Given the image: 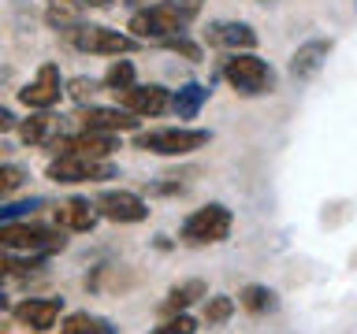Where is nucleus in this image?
I'll return each mask as SVG.
<instances>
[{"mask_svg":"<svg viewBox=\"0 0 357 334\" xmlns=\"http://www.w3.org/2000/svg\"><path fill=\"white\" fill-rule=\"evenodd\" d=\"M220 74L238 97H268V93H275V86H279L275 67L268 60H261L257 52H227Z\"/></svg>","mask_w":357,"mask_h":334,"instance_id":"f257e3e1","label":"nucleus"},{"mask_svg":"<svg viewBox=\"0 0 357 334\" xmlns=\"http://www.w3.org/2000/svg\"><path fill=\"white\" fill-rule=\"evenodd\" d=\"M67 249V238L60 227H45V223H26V219H11L0 223V253H22V256H49Z\"/></svg>","mask_w":357,"mask_h":334,"instance_id":"f03ea898","label":"nucleus"},{"mask_svg":"<svg viewBox=\"0 0 357 334\" xmlns=\"http://www.w3.org/2000/svg\"><path fill=\"white\" fill-rule=\"evenodd\" d=\"M234 230V216L227 205H201L194 208L190 216L183 219L178 227V241L183 245H194V249H205V245H223Z\"/></svg>","mask_w":357,"mask_h":334,"instance_id":"7ed1b4c3","label":"nucleus"},{"mask_svg":"<svg viewBox=\"0 0 357 334\" xmlns=\"http://www.w3.org/2000/svg\"><path fill=\"white\" fill-rule=\"evenodd\" d=\"M190 19L178 11L172 0H156V4H145L130 15L127 22V33L138 41H149V45H160L167 38H175V33H186Z\"/></svg>","mask_w":357,"mask_h":334,"instance_id":"20e7f679","label":"nucleus"},{"mask_svg":"<svg viewBox=\"0 0 357 334\" xmlns=\"http://www.w3.org/2000/svg\"><path fill=\"white\" fill-rule=\"evenodd\" d=\"M208 141H212V130H201V127H156V130L134 134V149L153 156H190L205 149Z\"/></svg>","mask_w":357,"mask_h":334,"instance_id":"39448f33","label":"nucleus"},{"mask_svg":"<svg viewBox=\"0 0 357 334\" xmlns=\"http://www.w3.org/2000/svg\"><path fill=\"white\" fill-rule=\"evenodd\" d=\"M63 38L75 45L78 52H89V56H130L142 49L138 38H130V33L123 30H112V26H93V22H78V26L63 30Z\"/></svg>","mask_w":357,"mask_h":334,"instance_id":"423d86ee","label":"nucleus"},{"mask_svg":"<svg viewBox=\"0 0 357 334\" xmlns=\"http://www.w3.org/2000/svg\"><path fill=\"white\" fill-rule=\"evenodd\" d=\"M52 156H86V160H108L116 149H123L116 134H97V130H71V134H52L45 141Z\"/></svg>","mask_w":357,"mask_h":334,"instance_id":"0eeeda50","label":"nucleus"},{"mask_svg":"<svg viewBox=\"0 0 357 334\" xmlns=\"http://www.w3.org/2000/svg\"><path fill=\"white\" fill-rule=\"evenodd\" d=\"M52 182L60 186H82V182H105V178H116L119 167L112 160H86V156H52L49 171Z\"/></svg>","mask_w":357,"mask_h":334,"instance_id":"6e6552de","label":"nucleus"},{"mask_svg":"<svg viewBox=\"0 0 357 334\" xmlns=\"http://www.w3.org/2000/svg\"><path fill=\"white\" fill-rule=\"evenodd\" d=\"M63 86L67 82H63L60 67H56V63H41L38 74L19 89V104H26L30 111H52L56 104H60V97H63Z\"/></svg>","mask_w":357,"mask_h":334,"instance_id":"1a4fd4ad","label":"nucleus"},{"mask_svg":"<svg viewBox=\"0 0 357 334\" xmlns=\"http://www.w3.org/2000/svg\"><path fill=\"white\" fill-rule=\"evenodd\" d=\"M116 104L127 108L130 116H138V119H153V116H164V111L172 108V89L160 86V82H134V86L116 93Z\"/></svg>","mask_w":357,"mask_h":334,"instance_id":"9d476101","label":"nucleus"},{"mask_svg":"<svg viewBox=\"0 0 357 334\" xmlns=\"http://www.w3.org/2000/svg\"><path fill=\"white\" fill-rule=\"evenodd\" d=\"M93 208L100 219L108 223H142L149 219V205L145 197H138L134 189H100L93 197Z\"/></svg>","mask_w":357,"mask_h":334,"instance_id":"9b49d317","label":"nucleus"},{"mask_svg":"<svg viewBox=\"0 0 357 334\" xmlns=\"http://www.w3.org/2000/svg\"><path fill=\"white\" fill-rule=\"evenodd\" d=\"M257 41H261L257 30L242 19H220L205 30V45H212L220 52H253Z\"/></svg>","mask_w":357,"mask_h":334,"instance_id":"f8f14e48","label":"nucleus"},{"mask_svg":"<svg viewBox=\"0 0 357 334\" xmlns=\"http://www.w3.org/2000/svg\"><path fill=\"white\" fill-rule=\"evenodd\" d=\"M78 127L82 130H97V134H127V130H138V116H130L127 108L119 104H82V111H78Z\"/></svg>","mask_w":357,"mask_h":334,"instance_id":"ddd939ff","label":"nucleus"},{"mask_svg":"<svg viewBox=\"0 0 357 334\" xmlns=\"http://www.w3.org/2000/svg\"><path fill=\"white\" fill-rule=\"evenodd\" d=\"M11 312H15L19 327H26L33 334H45V331L56 327V319H60V312H63V301L60 297H26Z\"/></svg>","mask_w":357,"mask_h":334,"instance_id":"4468645a","label":"nucleus"},{"mask_svg":"<svg viewBox=\"0 0 357 334\" xmlns=\"http://www.w3.org/2000/svg\"><path fill=\"white\" fill-rule=\"evenodd\" d=\"M331 49H335L331 38H309V41H301L298 49H294V56H290V78H298V82L317 78L320 67L328 63Z\"/></svg>","mask_w":357,"mask_h":334,"instance_id":"2eb2a0df","label":"nucleus"},{"mask_svg":"<svg viewBox=\"0 0 357 334\" xmlns=\"http://www.w3.org/2000/svg\"><path fill=\"white\" fill-rule=\"evenodd\" d=\"M52 219H56V227L60 230H71V234H86V230H93L97 227V208H93V200L89 197H67L60 200V205L52 208Z\"/></svg>","mask_w":357,"mask_h":334,"instance_id":"dca6fc26","label":"nucleus"},{"mask_svg":"<svg viewBox=\"0 0 357 334\" xmlns=\"http://www.w3.org/2000/svg\"><path fill=\"white\" fill-rule=\"evenodd\" d=\"M208 97H212V89L208 86H201V82H186V86H178L175 93H172V108L167 111H175V119H197L201 116V108L208 104Z\"/></svg>","mask_w":357,"mask_h":334,"instance_id":"f3484780","label":"nucleus"},{"mask_svg":"<svg viewBox=\"0 0 357 334\" xmlns=\"http://www.w3.org/2000/svg\"><path fill=\"white\" fill-rule=\"evenodd\" d=\"M201 297H208L205 278H186V283H178V286L167 289L160 312H164V316H178V312H186V308L194 305V301H201Z\"/></svg>","mask_w":357,"mask_h":334,"instance_id":"a211bd4d","label":"nucleus"},{"mask_svg":"<svg viewBox=\"0 0 357 334\" xmlns=\"http://www.w3.org/2000/svg\"><path fill=\"white\" fill-rule=\"evenodd\" d=\"M82 15H86L82 0H45V22H49V30H56V33L78 26Z\"/></svg>","mask_w":357,"mask_h":334,"instance_id":"6ab92c4d","label":"nucleus"},{"mask_svg":"<svg viewBox=\"0 0 357 334\" xmlns=\"http://www.w3.org/2000/svg\"><path fill=\"white\" fill-rule=\"evenodd\" d=\"M15 130H19L22 145H45L56 134V116L52 111H30L26 119L15 122Z\"/></svg>","mask_w":357,"mask_h":334,"instance_id":"aec40b11","label":"nucleus"},{"mask_svg":"<svg viewBox=\"0 0 357 334\" xmlns=\"http://www.w3.org/2000/svg\"><path fill=\"white\" fill-rule=\"evenodd\" d=\"M60 334H116V327L105 316H93V312H71L60 323Z\"/></svg>","mask_w":357,"mask_h":334,"instance_id":"412c9836","label":"nucleus"},{"mask_svg":"<svg viewBox=\"0 0 357 334\" xmlns=\"http://www.w3.org/2000/svg\"><path fill=\"white\" fill-rule=\"evenodd\" d=\"M238 305L250 312V316H264V312L275 308V289H268L261 283H250L238 289Z\"/></svg>","mask_w":357,"mask_h":334,"instance_id":"4be33fe9","label":"nucleus"},{"mask_svg":"<svg viewBox=\"0 0 357 334\" xmlns=\"http://www.w3.org/2000/svg\"><path fill=\"white\" fill-rule=\"evenodd\" d=\"M134 74H138V71H134L130 60H112V67L105 71V78H100V86H105L108 93H119V89H127V86L138 82Z\"/></svg>","mask_w":357,"mask_h":334,"instance_id":"5701e85b","label":"nucleus"},{"mask_svg":"<svg viewBox=\"0 0 357 334\" xmlns=\"http://www.w3.org/2000/svg\"><path fill=\"white\" fill-rule=\"evenodd\" d=\"M234 316V301L227 297V294H212V297H205V312H201V319L208 323V327H223Z\"/></svg>","mask_w":357,"mask_h":334,"instance_id":"b1692460","label":"nucleus"},{"mask_svg":"<svg viewBox=\"0 0 357 334\" xmlns=\"http://www.w3.org/2000/svg\"><path fill=\"white\" fill-rule=\"evenodd\" d=\"M63 93H71L78 104H93V97L100 93V78H86V74H78V78H71L67 82V89Z\"/></svg>","mask_w":357,"mask_h":334,"instance_id":"393cba45","label":"nucleus"},{"mask_svg":"<svg viewBox=\"0 0 357 334\" xmlns=\"http://www.w3.org/2000/svg\"><path fill=\"white\" fill-rule=\"evenodd\" d=\"M22 182H26V171L19 164H0V200H8Z\"/></svg>","mask_w":357,"mask_h":334,"instance_id":"a878e982","label":"nucleus"},{"mask_svg":"<svg viewBox=\"0 0 357 334\" xmlns=\"http://www.w3.org/2000/svg\"><path fill=\"white\" fill-rule=\"evenodd\" d=\"M149 334H197V319L186 316V312H178V316H167L160 327H153Z\"/></svg>","mask_w":357,"mask_h":334,"instance_id":"bb28decb","label":"nucleus"},{"mask_svg":"<svg viewBox=\"0 0 357 334\" xmlns=\"http://www.w3.org/2000/svg\"><path fill=\"white\" fill-rule=\"evenodd\" d=\"M160 49H167V52H178V56H186L190 63H201V45H197V41H190L186 33H175V38L160 41Z\"/></svg>","mask_w":357,"mask_h":334,"instance_id":"cd10ccee","label":"nucleus"},{"mask_svg":"<svg viewBox=\"0 0 357 334\" xmlns=\"http://www.w3.org/2000/svg\"><path fill=\"white\" fill-rule=\"evenodd\" d=\"M45 200L41 197H30V200H15V205H4L0 208V223H11V219H22L26 212H33V208H41Z\"/></svg>","mask_w":357,"mask_h":334,"instance_id":"c85d7f7f","label":"nucleus"},{"mask_svg":"<svg viewBox=\"0 0 357 334\" xmlns=\"http://www.w3.org/2000/svg\"><path fill=\"white\" fill-rule=\"evenodd\" d=\"M172 4H175L178 11H183V15H186L190 22H194V19L201 15V0H172Z\"/></svg>","mask_w":357,"mask_h":334,"instance_id":"c756f323","label":"nucleus"},{"mask_svg":"<svg viewBox=\"0 0 357 334\" xmlns=\"http://www.w3.org/2000/svg\"><path fill=\"white\" fill-rule=\"evenodd\" d=\"M15 111H11V108H0V134H8V130H15Z\"/></svg>","mask_w":357,"mask_h":334,"instance_id":"7c9ffc66","label":"nucleus"},{"mask_svg":"<svg viewBox=\"0 0 357 334\" xmlns=\"http://www.w3.org/2000/svg\"><path fill=\"white\" fill-rule=\"evenodd\" d=\"M86 8H112V4H123V0H82Z\"/></svg>","mask_w":357,"mask_h":334,"instance_id":"2f4dec72","label":"nucleus"},{"mask_svg":"<svg viewBox=\"0 0 357 334\" xmlns=\"http://www.w3.org/2000/svg\"><path fill=\"white\" fill-rule=\"evenodd\" d=\"M8 308V297H4V289H0V312H4Z\"/></svg>","mask_w":357,"mask_h":334,"instance_id":"473e14b6","label":"nucleus"},{"mask_svg":"<svg viewBox=\"0 0 357 334\" xmlns=\"http://www.w3.org/2000/svg\"><path fill=\"white\" fill-rule=\"evenodd\" d=\"M264 4H272V0H264Z\"/></svg>","mask_w":357,"mask_h":334,"instance_id":"72a5a7b5","label":"nucleus"}]
</instances>
